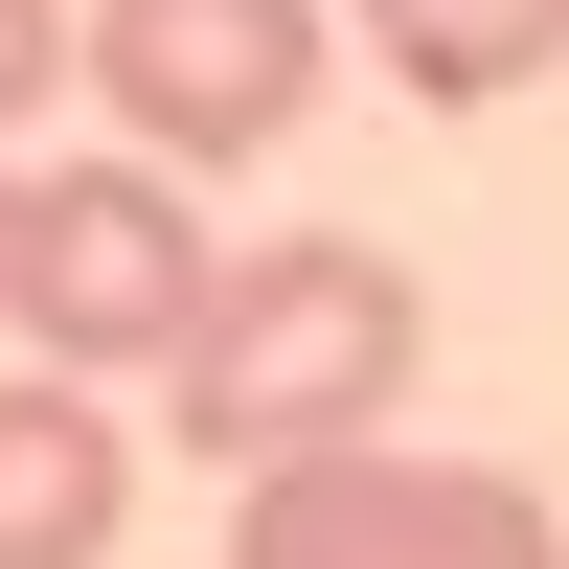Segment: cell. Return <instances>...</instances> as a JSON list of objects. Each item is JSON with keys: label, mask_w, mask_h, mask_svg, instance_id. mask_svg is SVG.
<instances>
[{"label": "cell", "mask_w": 569, "mask_h": 569, "mask_svg": "<svg viewBox=\"0 0 569 569\" xmlns=\"http://www.w3.org/2000/svg\"><path fill=\"white\" fill-rule=\"evenodd\" d=\"M91 91H114L137 160H273V137L319 114V46H342V0H91Z\"/></svg>", "instance_id": "obj_4"}, {"label": "cell", "mask_w": 569, "mask_h": 569, "mask_svg": "<svg viewBox=\"0 0 569 569\" xmlns=\"http://www.w3.org/2000/svg\"><path fill=\"white\" fill-rule=\"evenodd\" d=\"M114 525H137V433L69 365H0V569H114Z\"/></svg>", "instance_id": "obj_5"}, {"label": "cell", "mask_w": 569, "mask_h": 569, "mask_svg": "<svg viewBox=\"0 0 569 569\" xmlns=\"http://www.w3.org/2000/svg\"><path fill=\"white\" fill-rule=\"evenodd\" d=\"M46 69H69V23H46V0H0V160H23V114H46Z\"/></svg>", "instance_id": "obj_7"}, {"label": "cell", "mask_w": 569, "mask_h": 569, "mask_svg": "<svg viewBox=\"0 0 569 569\" xmlns=\"http://www.w3.org/2000/svg\"><path fill=\"white\" fill-rule=\"evenodd\" d=\"M342 23H365V69L410 114H501V91L569 69V0H342Z\"/></svg>", "instance_id": "obj_6"}, {"label": "cell", "mask_w": 569, "mask_h": 569, "mask_svg": "<svg viewBox=\"0 0 569 569\" xmlns=\"http://www.w3.org/2000/svg\"><path fill=\"white\" fill-rule=\"evenodd\" d=\"M228 569H569V525L501 456H410V433H342V456H273L228 501Z\"/></svg>", "instance_id": "obj_3"}, {"label": "cell", "mask_w": 569, "mask_h": 569, "mask_svg": "<svg viewBox=\"0 0 569 569\" xmlns=\"http://www.w3.org/2000/svg\"><path fill=\"white\" fill-rule=\"evenodd\" d=\"M410 365H433V297H410L365 228H273V251H206V319L160 342V410L228 479H273V456L410 433Z\"/></svg>", "instance_id": "obj_1"}, {"label": "cell", "mask_w": 569, "mask_h": 569, "mask_svg": "<svg viewBox=\"0 0 569 569\" xmlns=\"http://www.w3.org/2000/svg\"><path fill=\"white\" fill-rule=\"evenodd\" d=\"M206 319V228H182V160H0V342L23 365H160Z\"/></svg>", "instance_id": "obj_2"}]
</instances>
